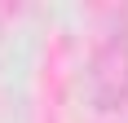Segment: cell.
<instances>
[{
    "mask_svg": "<svg viewBox=\"0 0 128 123\" xmlns=\"http://www.w3.org/2000/svg\"><path fill=\"white\" fill-rule=\"evenodd\" d=\"M128 97V35L124 31H110L97 57H93V101L102 110H115Z\"/></svg>",
    "mask_w": 128,
    "mask_h": 123,
    "instance_id": "obj_1",
    "label": "cell"
}]
</instances>
